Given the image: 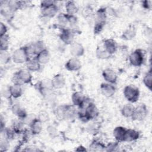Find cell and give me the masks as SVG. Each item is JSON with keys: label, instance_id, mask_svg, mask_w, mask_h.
Segmentation results:
<instances>
[{"label": "cell", "instance_id": "obj_28", "mask_svg": "<svg viewBox=\"0 0 152 152\" xmlns=\"http://www.w3.org/2000/svg\"><path fill=\"white\" fill-rule=\"evenodd\" d=\"M135 34V31L132 28H128L123 33V37L126 40L132 39Z\"/></svg>", "mask_w": 152, "mask_h": 152}, {"label": "cell", "instance_id": "obj_30", "mask_svg": "<svg viewBox=\"0 0 152 152\" xmlns=\"http://www.w3.org/2000/svg\"><path fill=\"white\" fill-rule=\"evenodd\" d=\"M144 84L150 89L151 88V74L150 72L148 73L144 78L143 80Z\"/></svg>", "mask_w": 152, "mask_h": 152}, {"label": "cell", "instance_id": "obj_24", "mask_svg": "<svg viewBox=\"0 0 152 152\" xmlns=\"http://www.w3.org/2000/svg\"><path fill=\"white\" fill-rule=\"evenodd\" d=\"M23 2L18 1H8L7 4L8 9L13 12L16 10H18L21 7V5H23Z\"/></svg>", "mask_w": 152, "mask_h": 152}, {"label": "cell", "instance_id": "obj_33", "mask_svg": "<svg viewBox=\"0 0 152 152\" xmlns=\"http://www.w3.org/2000/svg\"><path fill=\"white\" fill-rule=\"evenodd\" d=\"M55 4V2L53 1H43L41 2V8L49 7Z\"/></svg>", "mask_w": 152, "mask_h": 152}, {"label": "cell", "instance_id": "obj_17", "mask_svg": "<svg viewBox=\"0 0 152 152\" xmlns=\"http://www.w3.org/2000/svg\"><path fill=\"white\" fill-rule=\"evenodd\" d=\"M36 60L40 63V64H46L47 63L49 60V52L44 49L40 52H39L38 54H37Z\"/></svg>", "mask_w": 152, "mask_h": 152}, {"label": "cell", "instance_id": "obj_8", "mask_svg": "<svg viewBox=\"0 0 152 152\" xmlns=\"http://www.w3.org/2000/svg\"><path fill=\"white\" fill-rule=\"evenodd\" d=\"M81 62L76 58L70 59L65 64V68L69 71H77L81 68Z\"/></svg>", "mask_w": 152, "mask_h": 152}, {"label": "cell", "instance_id": "obj_5", "mask_svg": "<svg viewBox=\"0 0 152 152\" xmlns=\"http://www.w3.org/2000/svg\"><path fill=\"white\" fill-rule=\"evenodd\" d=\"M97 109L93 103H88L86 107L85 110L81 115V119H85L86 121L94 118L97 115Z\"/></svg>", "mask_w": 152, "mask_h": 152}, {"label": "cell", "instance_id": "obj_39", "mask_svg": "<svg viewBox=\"0 0 152 152\" xmlns=\"http://www.w3.org/2000/svg\"><path fill=\"white\" fill-rule=\"evenodd\" d=\"M42 118H43V122H45V121H46L48 119V115H47V113H41L40 115V117H39V120H40V121H42Z\"/></svg>", "mask_w": 152, "mask_h": 152}, {"label": "cell", "instance_id": "obj_20", "mask_svg": "<svg viewBox=\"0 0 152 152\" xmlns=\"http://www.w3.org/2000/svg\"><path fill=\"white\" fill-rule=\"evenodd\" d=\"M61 38L65 43H71L72 42L73 34L69 30H64L61 33Z\"/></svg>", "mask_w": 152, "mask_h": 152}, {"label": "cell", "instance_id": "obj_14", "mask_svg": "<svg viewBox=\"0 0 152 152\" xmlns=\"http://www.w3.org/2000/svg\"><path fill=\"white\" fill-rule=\"evenodd\" d=\"M72 100L75 105L81 107L85 102V98L81 92H75L72 96Z\"/></svg>", "mask_w": 152, "mask_h": 152}, {"label": "cell", "instance_id": "obj_19", "mask_svg": "<svg viewBox=\"0 0 152 152\" xmlns=\"http://www.w3.org/2000/svg\"><path fill=\"white\" fill-rule=\"evenodd\" d=\"M30 128H31V131L33 134H39L42 129V122L39 119H36L32 121L30 125Z\"/></svg>", "mask_w": 152, "mask_h": 152}, {"label": "cell", "instance_id": "obj_29", "mask_svg": "<svg viewBox=\"0 0 152 152\" xmlns=\"http://www.w3.org/2000/svg\"><path fill=\"white\" fill-rule=\"evenodd\" d=\"M96 55L100 59H107L110 55L105 49H98L96 51Z\"/></svg>", "mask_w": 152, "mask_h": 152}, {"label": "cell", "instance_id": "obj_10", "mask_svg": "<svg viewBox=\"0 0 152 152\" xmlns=\"http://www.w3.org/2000/svg\"><path fill=\"white\" fill-rule=\"evenodd\" d=\"M103 76L104 79L109 83H114L117 79L116 73L111 69H106L103 72Z\"/></svg>", "mask_w": 152, "mask_h": 152}, {"label": "cell", "instance_id": "obj_7", "mask_svg": "<svg viewBox=\"0 0 152 152\" xmlns=\"http://www.w3.org/2000/svg\"><path fill=\"white\" fill-rule=\"evenodd\" d=\"M147 113V109L144 106H139L135 107L131 117L135 120H142L146 116Z\"/></svg>", "mask_w": 152, "mask_h": 152}, {"label": "cell", "instance_id": "obj_35", "mask_svg": "<svg viewBox=\"0 0 152 152\" xmlns=\"http://www.w3.org/2000/svg\"><path fill=\"white\" fill-rule=\"evenodd\" d=\"M2 94L4 97H6V98L10 97L11 96V94L10 87L8 88H4V89H3L2 91Z\"/></svg>", "mask_w": 152, "mask_h": 152}, {"label": "cell", "instance_id": "obj_36", "mask_svg": "<svg viewBox=\"0 0 152 152\" xmlns=\"http://www.w3.org/2000/svg\"><path fill=\"white\" fill-rule=\"evenodd\" d=\"M7 31V28L6 26L4 23H1V25H0V36L5 35V33H6Z\"/></svg>", "mask_w": 152, "mask_h": 152}, {"label": "cell", "instance_id": "obj_15", "mask_svg": "<svg viewBox=\"0 0 152 152\" xmlns=\"http://www.w3.org/2000/svg\"><path fill=\"white\" fill-rule=\"evenodd\" d=\"M104 49L110 54H112L116 51V45L115 42L112 39H107L104 42Z\"/></svg>", "mask_w": 152, "mask_h": 152}, {"label": "cell", "instance_id": "obj_11", "mask_svg": "<svg viewBox=\"0 0 152 152\" xmlns=\"http://www.w3.org/2000/svg\"><path fill=\"white\" fill-rule=\"evenodd\" d=\"M102 94L106 97H111L113 96L115 91V87L110 84L103 83L100 87Z\"/></svg>", "mask_w": 152, "mask_h": 152}, {"label": "cell", "instance_id": "obj_31", "mask_svg": "<svg viewBox=\"0 0 152 152\" xmlns=\"http://www.w3.org/2000/svg\"><path fill=\"white\" fill-rule=\"evenodd\" d=\"M58 19L60 24H66L68 23V15L64 14H60L58 16Z\"/></svg>", "mask_w": 152, "mask_h": 152}, {"label": "cell", "instance_id": "obj_6", "mask_svg": "<svg viewBox=\"0 0 152 152\" xmlns=\"http://www.w3.org/2000/svg\"><path fill=\"white\" fill-rule=\"evenodd\" d=\"M143 60V54L139 50L134 51L129 56V61L134 66H140L142 64Z\"/></svg>", "mask_w": 152, "mask_h": 152}, {"label": "cell", "instance_id": "obj_27", "mask_svg": "<svg viewBox=\"0 0 152 152\" xmlns=\"http://www.w3.org/2000/svg\"><path fill=\"white\" fill-rule=\"evenodd\" d=\"M1 37V51H6L8 49L9 41H8V37L5 34Z\"/></svg>", "mask_w": 152, "mask_h": 152}, {"label": "cell", "instance_id": "obj_21", "mask_svg": "<svg viewBox=\"0 0 152 152\" xmlns=\"http://www.w3.org/2000/svg\"><path fill=\"white\" fill-rule=\"evenodd\" d=\"M65 9L69 15H74L78 11V7L77 4L74 1H68L65 4Z\"/></svg>", "mask_w": 152, "mask_h": 152}, {"label": "cell", "instance_id": "obj_25", "mask_svg": "<svg viewBox=\"0 0 152 152\" xmlns=\"http://www.w3.org/2000/svg\"><path fill=\"white\" fill-rule=\"evenodd\" d=\"M12 110L13 113L18 116L20 118H24L26 115V113L24 109L21 107L18 104H15L12 107Z\"/></svg>", "mask_w": 152, "mask_h": 152}, {"label": "cell", "instance_id": "obj_22", "mask_svg": "<svg viewBox=\"0 0 152 152\" xmlns=\"http://www.w3.org/2000/svg\"><path fill=\"white\" fill-rule=\"evenodd\" d=\"M26 67L28 71H37L40 69V63L37 60H28L26 63Z\"/></svg>", "mask_w": 152, "mask_h": 152}, {"label": "cell", "instance_id": "obj_4", "mask_svg": "<svg viewBox=\"0 0 152 152\" xmlns=\"http://www.w3.org/2000/svg\"><path fill=\"white\" fill-rule=\"evenodd\" d=\"M106 20V11L104 9H99L97 12L96 23L94 26V31L96 33L100 32L103 28Z\"/></svg>", "mask_w": 152, "mask_h": 152}, {"label": "cell", "instance_id": "obj_13", "mask_svg": "<svg viewBox=\"0 0 152 152\" xmlns=\"http://www.w3.org/2000/svg\"><path fill=\"white\" fill-rule=\"evenodd\" d=\"M71 53L75 57L81 56L84 53V48L78 43H74L71 47Z\"/></svg>", "mask_w": 152, "mask_h": 152}, {"label": "cell", "instance_id": "obj_2", "mask_svg": "<svg viewBox=\"0 0 152 152\" xmlns=\"http://www.w3.org/2000/svg\"><path fill=\"white\" fill-rule=\"evenodd\" d=\"M28 53L26 48H21L15 50L12 54V60L17 64H21L28 61Z\"/></svg>", "mask_w": 152, "mask_h": 152}, {"label": "cell", "instance_id": "obj_37", "mask_svg": "<svg viewBox=\"0 0 152 152\" xmlns=\"http://www.w3.org/2000/svg\"><path fill=\"white\" fill-rule=\"evenodd\" d=\"M91 11L92 10L90 8V7H85L84 9H83V14L84 16L87 17L88 15H89L91 12Z\"/></svg>", "mask_w": 152, "mask_h": 152}, {"label": "cell", "instance_id": "obj_9", "mask_svg": "<svg viewBox=\"0 0 152 152\" xmlns=\"http://www.w3.org/2000/svg\"><path fill=\"white\" fill-rule=\"evenodd\" d=\"M58 12V7L56 4L42 8V14L46 17H53Z\"/></svg>", "mask_w": 152, "mask_h": 152}, {"label": "cell", "instance_id": "obj_38", "mask_svg": "<svg viewBox=\"0 0 152 152\" xmlns=\"http://www.w3.org/2000/svg\"><path fill=\"white\" fill-rule=\"evenodd\" d=\"M142 5L144 8H150L151 7V1H144L142 2Z\"/></svg>", "mask_w": 152, "mask_h": 152}, {"label": "cell", "instance_id": "obj_23", "mask_svg": "<svg viewBox=\"0 0 152 152\" xmlns=\"http://www.w3.org/2000/svg\"><path fill=\"white\" fill-rule=\"evenodd\" d=\"M10 90L11 96L14 97V98L20 97L22 94V88L21 85L14 84L13 86L10 87Z\"/></svg>", "mask_w": 152, "mask_h": 152}, {"label": "cell", "instance_id": "obj_3", "mask_svg": "<svg viewBox=\"0 0 152 152\" xmlns=\"http://www.w3.org/2000/svg\"><path fill=\"white\" fill-rule=\"evenodd\" d=\"M124 94L128 101L130 102H135L139 97V90L135 86H127L124 88Z\"/></svg>", "mask_w": 152, "mask_h": 152}, {"label": "cell", "instance_id": "obj_32", "mask_svg": "<svg viewBox=\"0 0 152 152\" xmlns=\"http://www.w3.org/2000/svg\"><path fill=\"white\" fill-rule=\"evenodd\" d=\"M90 147L91 148H94V150H102L101 148H102L103 147H105L102 144L98 142H94L91 144Z\"/></svg>", "mask_w": 152, "mask_h": 152}, {"label": "cell", "instance_id": "obj_26", "mask_svg": "<svg viewBox=\"0 0 152 152\" xmlns=\"http://www.w3.org/2000/svg\"><path fill=\"white\" fill-rule=\"evenodd\" d=\"M135 107L131 104H125L122 109V114L125 117H131Z\"/></svg>", "mask_w": 152, "mask_h": 152}, {"label": "cell", "instance_id": "obj_18", "mask_svg": "<svg viewBox=\"0 0 152 152\" xmlns=\"http://www.w3.org/2000/svg\"><path fill=\"white\" fill-rule=\"evenodd\" d=\"M126 130L122 126H118L115 128L113 131V135L118 141H124Z\"/></svg>", "mask_w": 152, "mask_h": 152}, {"label": "cell", "instance_id": "obj_12", "mask_svg": "<svg viewBox=\"0 0 152 152\" xmlns=\"http://www.w3.org/2000/svg\"><path fill=\"white\" fill-rule=\"evenodd\" d=\"M52 87L55 88H62L65 83V79L62 75L58 74L55 75L53 78L52 80Z\"/></svg>", "mask_w": 152, "mask_h": 152}, {"label": "cell", "instance_id": "obj_34", "mask_svg": "<svg viewBox=\"0 0 152 152\" xmlns=\"http://www.w3.org/2000/svg\"><path fill=\"white\" fill-rule=\"evenodd\" d=\"M1 59L2 62H7L9 60V56L6 53V51H1Z\"/></svg>", "mask_w": 152, "mask_h": 152}, {"label": "cell", "instance_id": "obj_16", "mask_svg": "<svg viewBox=\"0 0 152 152\" xmlns=\"http://www.w3.org/2000/svg\"><path fill=\"white\" fill-rule=\"evenodd\" d=\"M139 137L138 132L133 129H126L124 141H131L137 139Z\"/></svg>", "mask_w": 152, "mask_h": 152}, {"label": "cell", "instance_id": "obj_1", "mask_svg": "<svg viewBox=\"0 0 152 152\" xmlns=\"http://www.w3.org/2000/svg\"><path fill=\"white\" fill-rule=\"evenodd\" d=\"M31 75L28 69H21L15 73L12 78L14 84L21 85L29 83L31 81Z\"/></svg>", "mask_w": 152, "mask_h": 152}]
</instances>
